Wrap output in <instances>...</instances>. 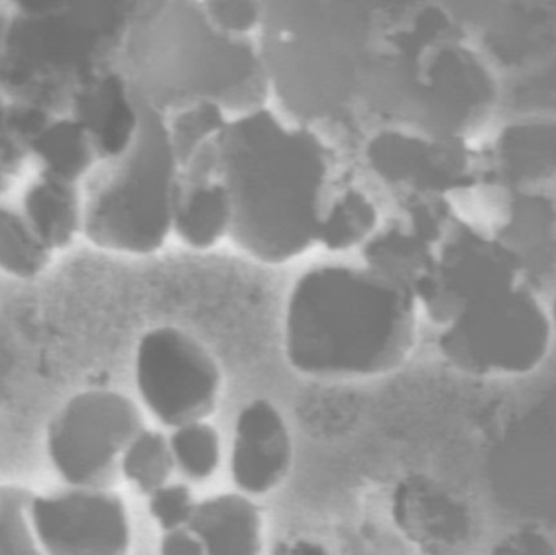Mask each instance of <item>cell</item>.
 Returning a JSON list of instances; mask_svg holds the SVG:
<instances>
[{
    "mask_svg": "<svg viewBox=\"0 0 556 555\" xmlns=\"http://www.w3.org/2000/svg\"><path fill=\"white\" fill-rule=\"evenodd\" d=\"M399 3H264L273 93L300 124L368 113L394 49Z\"/></svg>",
    "mask_w": 556,
    "mask_h": 555,
    "instance_id": "1",
    "label": "cell"
},
{
    "mask_svg": "<svg viewBox=\"0 0 556 555\" xmlns=\"http://www.w3.org/2000/svg\"><path fill=\"white\" fill-rule=\"evenodd\" d=\"M217 159L233 207L230 238L240 250L283 264L317 243L330 152L313 127L261 108L228 121Z\"/></svg>",
    "mask_w": 556,
    "mask_h": 555,
    "instance_id": "2",
    "label": "cell"
},
{
    "mask_svg": "<svg viewBox=\"0 0 556 555\" xmlns=\"http://www.w3.org/2000/svg\"><path fill=\"white\" fill-rule=\"evenodd\" d=\"M418 302L366 266L319 264L301 274L285 310V354L309 377L389 374L410 355Z\"/></svg>",
    "mask_w": 556,
    "mask_h": 555,
    "instance_id": "3",
    "label": "cell"
},
{
    "mask_svg": "<svg viewBox=\"0 0 556 555\" xmlns=\"http://www.w3.org/2000/svg\"><path fill=\"white\" fill-rule=\"evenodd\" d=\"M130 41L139 77L132 88L150 106L169 114L212 101L241 116L267 106L273 81L260 45L215 28L204 5L150 3Z\"/></svg>",
    "mask_w": 556,
    "mask_h": 555,
    "instance_id": "4",
    "label": "cell"
},
{
    "mask_svg": "<svg viewBox=\"0 0 556 555\" xmlns=\"http://www.w3.org/2000/svg\"><path fill=\"white\" fill-rule=\"evenodd\" d=\"M137 94V93H136ZM140 119L126 150L98 160L81 191V234L93 247L147 256L165 247L181 191L166 116L137 94Z\"/></svg>",
    "mask_w": 556,
    "mask_h": 555,
    "instance_id": "5",
    "label": "cell"
},
{
    "mask_svg": "<svg viewBox=\"0 0 556 555\" xmlns=\"http://www.w3.org/2000/svg\"><path fill=\"white\" fill-rule=\"evenodd\" d=\"M554 332L541 292L526 280L466 303L444 326L438 348L470 377H521L547 358Z\"/></svg>",
    "mask_w": 556,
    "mask_h": 555,
    "instance_id": "6",
    "label": "cell"
},
{
    "mask_svg": "<svg viewBox=\"0 0 556 555\" xmlns=\"http://www.w3.org/2000/svg\"><path fill=\"white\" fill-rule=\"evenodd\" d=\"M142 429V413L129 398L110 390L85 391L49 424V459L71 488L111 489L119 481L124 450Z\"/></svg>",
    "mask_w": 556,
    "mask_h": 555,
    "instance_id": "7",
    "label": "cell"
},
{
    "mask_svg": "<svg viewBox=\"0 0 556 555\" xmlns=\"http://www.w3.org/2000/svg\"><path fill=\"white\" fill-rule=\"evenodd\" d=\"M136 383L152 416L176 429L215 413L222 374L198 339L162 326L146 332L137 345Z\"/></svg>",
    "mask_w": 556,
    "mask_h": 555,
    "instance_id": "8",
    "label": "cell"
},
{
    "mask_svg": "<svg viewBox=\"0 0 556 555\" xmlns=\"http://www.w3.org/2000/svg\"><path fill=\"white\" fill-rule=\"evenodd\" d=\"M526 280L528 269L518 253L495 234L457 217L438 244L433 270L415 297L428 318L444 328L470 300Z\"/></svg>",
    "mask_w": 556,
    "mask_h": 555,
    "instance_id": "9",
    "label": "cell"
},
{
    "mask_svg": "<svg viewBox=\"0 0 556 555\" xmlns=\"http://www.w3.org/2000/svg\"><path fill=\"white\" fill-rule=\"evenodd\" d=\"M369 168L402 192L450 195L482 179L483 153L469 140L433 137L402 127L375 130L365 147Z\"/></svg>",
    "mask_w": 556,
    "mask_h": 555,
    "instance_id": "10",
    "label": "cell"
},
{
    "mask_svg": "<svg viewBox=\"0 0 556 555\" xmlns=\"http://www.w3.org/2000/svg\"><path fill=\"white\" fill-rule=\"evenodd\" d=\"M31 525L41 551L52 555H121L130 547L126 504L111 489L35 495Z\"/></svg>",
    "mask_w": 556,
    "mask_h": 555,
    "instance_id": "11",
    "label": "cell"
},
{
    "mask_svg": "<svg viewBox=\"0 0 556 555\" xmlns=\"http://www.w3.org/2000/svg\"><path fill=\"white\" fill-rule=\"evenodd\" d=\"M293 443L276 406L266 400L251 401L238 414L231 449V478L248 495L276 489L291 468Z\"/></svg>",
    "mask_w": 556,
    "mask_h": 555,
    "instance_id": "12",
    "label": "cell"
},
{
    "mask_svg": "<svg viewBox=\"0 0 556 555\" xmlns=\"http://www.w3.org/2000/svg\"><path fill=\"white\" fill-rule=\"evenodd\" d=\"M74 119L87 129L98 159L119 155L139 127V100L129 80L106 72L85 85L75 97Z\"/></svg>",
    "mask_w": 556,
    "mask_h": 555,
    "instance_id": "13",
    "label": "cell"
},
{
    "mask_svg": "<svg viewBox=\"0 0 556 555\" xmlns=\"http://www.w3.org/2000/svg\"><path fill=\"white\" fill-rule=\"evenodd\" d=\"M189 530L205 554L256 555L263 551V517L248 494H220L195 504Z\"/></svg>",
    "mask_w": 556,
    "mask_h": 555,
    "instance_id": "14",
    "label": "cell"
},
{
    "mask_svg": "<svg viewBox=\"0 0 556 555\" xmlns=\"http://www.w3.org/2000/svg\"><path fill=\"white\" fill-rule=\"evenodd\" d=\"M495 235L521 256L538 289L539 270L556 266L555 199L545 192H513L505 224Z\"/></svg>",
    "mask_w": 556,
    "mask_h": 555,
    "instance_id": "15",
    "label": "cell"
},
{
    "mask_svg": "<svg viewBox=\"0 0 556 555\" xmlns=\"http://www.w3.org/2000/svg\"><path fill=\"white\" fill-rule=\"evenodd\" d=\"M173 231L192 250L205 251L230 237L233 207L227 186L218 178L182 181Z\"/></svg>",
    "mask_w": 556,
    "mask_h": 555,
    "instance_id": "16",
    "label": "cell"
},
{
    "mask_svg": "<svg viewBox=\"0 0 556 555\" xmlns=\"http://www.w3.org/2000/svg\"><path fill=\"white\" fill-rule=\"evenodd\" d=\"M22 214L52 253L65 250L81 234V191L77 185L39 176L23 194Z\"/></svg>",
    "mask_w": 556,
    "mask_h": 555,
    "instance_id": "17",
    "label": "cell"
},
{
    "mask_svg": "<svg viewBox=\"0 0 556 555\" xmlns=\"http://www.w3.org/2000/svg\"><path fill=\"white\" fill-rule=\"evenodd\" d=\"M362 251L366 267L410 290L414 295L437 263V248L415 235L405 222H392L382 230H376Z\"/></svg>",
    "mask_w": 556,
    "mask_h": 555,
    "instance_id": "18",
    "label": "cell"
},
{
    "mask_svg": "<svg viewBox=\"0 0 556 555\" xmlns=\"http://www.w3.org/2000/svg\"><path fill=\"white\" fill-rule=\"evenodd\" d=\"M39 176L78 185L98 163L91 137L77 119H59L46 126L31 140Z\"/></svg>",
    "mask_w": 556,
    "mask_h": 555,
    "instance_id": "19",
    "label": "cell"
},
{
    "mask_svg": "<svg viewBox=\"0 0 556 555\" xmlns=\"http://www.w3.org/2000/svg\"><path fill=\"white\" fill-rule=\"evenodd\" d=\"M378 225L375 202L358 188L349 186L324 209L317 243L329 251L363 247L376 234Z\"/></svg>",
    "mask_w": 556,
    "mask_h": 555,
    "instance_id": "20",
    "label": "cell"
},
{
    "mask_svg": "<svg viewBox=\"0 0 556 555\" xmlns=\"http://www.w3.org/2000/svg\"><path fill=\"white\" fill-rule=\"evenodd\" d=\"M51 260L52 251L39 240L22 211L0 205V270L16 279H35Z\"/></svg>",
    "mask_w": 556,
    "mask_h": 555,
    "instance_id": "21",
    "label": "cell"
},
{
    "mask_svg": "<svg viewBox=\"0 0 556 555\" xmlns=\"http://www.w3.org/2000/svg\"><path fill=\"white\" fill-rule=\"evenodd\" d=\"M175 468L169 439L156 430H140L121 458V476L146 495L168 484Z\"/></svg>",
    "mask_w": 556,
    "mask_h": 555,
    "instance_id": "22",
    "label": "cell"
},
{
    "mask_svg": "<svg viewBox=\"0 0 556 555\" xmlns=\"http://www.w3.org/2000/svg\"><path fill=\"white\" fill-rule=\"evenodd\" d=\"M176 468L189 481L202 482L217 472L222 459L220 436L205 420L176 427L169 437Z\"/></svg>",
    "mask_w": 556,
    "mask_h": 555,
    "instance_id": "23",
    "label": "cell"
},
{
    "mask_svg": "<svg viewBox=\"0 0 556 555\" xmlns=\"http://www.w3.org/2000/svg\"><path fill=\"white\" fill-rule=\"evenodd\" d=\"M165 116L179 166L185 165L204 143L215 139L230 121V114L212 101H199Z\"/></svg>",
    "mask_w": 556,
    "mask_h": 555,
    "instance_id": "24",
    "label": "cell"
},
{
    "mask_svg": "<svg viewBox=\"0 0 556 555\" xmlns=\"http://www.w3.org/2000/svg\"><path fill=\"white\" fill-rule=\"evenodd\" d=\"M35 494L20 485H0V555L39 554L31 525Z\"/></svg>",
    "mask_w": 556,
    "mask_h": 555,
    "instance_id": "25",
    "label": "cell"
},
{
    "mask_svg": "<svg viewBox=\"0 0 556 555\" xmlns=\"http://www.w3.org/2000/svg\"><path fill=\"white\" fill-rule=\"evenodd\" d=\"M205 13L215 28L230 36L251 38L261 29L264 20V3L247 0H214L204 2Z\"/></svg>",
    "mask_w": 556,
    "mask_h": 555,
    "instance_id": "26",
    "label": "cell"
},
{
    "mask_svg": "<svg viewBox=\"0 0 556 555\" xmlns=\"http://www.w3.org/2000/svg\"><path fill=\"white\" fill-rule=\"evenodd\" d=\"M149 510L163 531L188 527L195 502L185 484H165L149 495Z\"/></svg>",
    "mask_w": 556,
    "mask_h": 555,
    "instance_id": "27",
    "label": "cell"
},
{
    "mask_svg": "<svg viewBox=\"0 0 556 555\" xmlns=\"http://www.w3.org/2000/svg\"><path fill=\"white\" fill-rule=\"evenodd\" d=\"M160 553L165 555H199L205 554L201 540L189 530L188 527L176 528V530L165 531Z\"/></svg>",
    "mask_w": 556,
    "mask_h": 555,
    "instance_id": "28",
    "label": "cell"
},
{
    "mask_svg": "<svg viewBox=\"0 0 556 555\" xmlns=\"http://www.w3.org/2000/svg\"><path fill=\"white\" fill-rule=\"evenodd\" d=\"M548 312H551L552 325H554L556 332V292L554 299H552L551 306H548Z\"/></svg>",
    "mask_w": 556,
    "mask_h": 555,
    "instance_id": "29",
    "label": "cell"
}]
</instances>
